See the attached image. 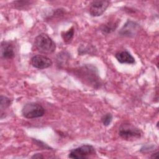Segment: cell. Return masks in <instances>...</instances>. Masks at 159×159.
<instances>
[{
	"label": "cell",
	"instance_id": "1",
	"mask_svg": "<svg viewBox=\"0 0 159 159\" xmlns=\"http://www.w3.org/2000/svg\"><path fill=\"white\" fill-rule=\"evenodd\" d=\"M34 45L39 52L44 54L52 53L56 48V45L53 40L44 33L40 34L35 37Z\"/></svg>",
	"mask_w": 159,
	"mask_h": 159
},
{
	"label": "cell",
	"instance_id": "2",
	"mask_svg": "<svg viewBox=\"0 0 159 159\" xmlns=\"http://www.w3.org/2000/svg\"><path fill=\"white\" fill-rule=\"evenodd\" d=\"M119 135L124 140L132 141L140 139L142 136V132L131 124L124 123L119 127Z\"/></svg>",
	"mask_w": 159,
	"mask_h": 159
},
{
	"label": "cell",
	"instance_id": "3",
	"mask_svg": "<svg viewBox=\"0 0 159 159\" xmlns=\"http://www.w3.org/2000/svg\"><path fill=\"white\" fill-rule=\"evenodd\" d=\"M45 114L44 108L36 102L25 104L22 109V116L27 119H35L42 117Z\"/></svg>",
	"mask_w": 159,
	"mask_h": 159
},
{
	"label": "cell",
	"instance_id": "4",
	"mask_svg": "<svg viewBox=\"0 0 159 159\" xmlns=\"http://www.w3.org/2000/svg\"><path fill=\"white\" fill-rule=\"evenodd\" d=\"M96 154L94 148L91 145H84L71 150L68 155L70 158H87Z\"/></svg>",
	"mask_w": 159,
	"mask_h": 159
},
{
	"label": "cell",
	"instance_id": "5",
	"mask_svg": "<svg viewBox=\"0 0 159 159\" xmlns=\"http://www.w3.org/2000/svg\"><path fill=\"white\" fill-rule=\"evenodd\" d=\"M110 1L106 0L94 1L89 6V13L93 17L101 16L109 6Z\"/></svg>",
	"mask_w": 159,
	"mask_h": 159
},
{
	"label": "cell",
	"instance_id": "6",
	"mask_svg": "<svg viewBox=\"0 0 159 159\" xmlns=\"http://www.w3.org/2000/svg\"><path fill=\"white\" fill-rule=\"evenodd\" d=\"M31 64L35 68L45 69L50 67L52 65V61L45 55H36L32 57Z\"/></svg>",
	"mask_w": 159,
	"mask_h": 159
},
{
	"label": "cell",
	"instance_id": "7",
	"mask_svg": "<svg viewBox=\"0 0 159 159\" xmlns=\"http://www.w3.org/2000/svg\"><path fill=\"white\" fill-rule=\"evenodd\" d=\"M139 29V24L131 20H128L119 33L122 36L131 37H134L137 34Z\"/></svg>",
	"mask_w": 159,
	"mask_h": 159
},
{
	"label": "cell",
	"instance_id": "8",
	"mask_svg": "<svg viewBox=\"0 0 159 159\" xmlns=\"http://www.w3.org/2000/svg\"><path fill=\"white\" fill-rule=\"evenodd\" d=\"M14 48L9 42L3 41L1 43V55L4 59H11L14 57Z\"/></svg>",
	"mask_w": 159,
	"mask_h": 159
},
{
	"label": "cell",
	"instance_id": "9",
	"mask_svg": "<svg viewBox=\"0 0 159 159\" xmlns=\"http://www.w3.org/2000/svg\"><path fill=\"white\" fill-rule=\"evenodd\" d=\"M115 57L120 63H127V64L135 63V58L127 50H124V51H122L117 53L115 55Z\"/></svg>",
	"mask_w": 159,
	"mask_h": 159
},
{
	"label": "cell",
	"instance_id": "10",
	"mask_svg": "<svg viewBox=\"0 0 159 159\" xmlns=\"http://www.w3.org/2000/svg\"><path fill=\"white\" fill-rule=\"evenodd\" d=\"M118 22H107L106 24H104L101 28V30L105 34H109L111 33L112 32H113L114 30H115V29L117 28Z\"/></svg>",
	"mask_w": 159,
	"mask_h": 159
},
{
	"label": "cell",
	"instance_id": "11",
	"mask_svg": "<svg viewBox=\"0 0 159 159\" xmlns=\"http://www.w3.org/2000/svg\"><path fill=\"white\" fill-rule=\"evenodd\" d=\"M73 35H74V29L72 27L68 31H66L64 33H62L61 34V37H62L63 40H64V42L68 43L73 39Z\"/></svg>",
	"mask_w": 159,
	"mask_h": 159
},
{
	"label": "cell",
	"instance_id": "12",
	"mask_svg": "<svg viewBox=\"0 0 159 159\" xmlns=\"http://www.w3.org/2000/svg\"><path fill=\"white\" fill-rule=\"evenodd\" d=\"M0 99H1V104H0L1 107H1V112H2L3 110H4L5 109H6L10 106V105L11 104V101L8 98H7L6 96H1Z\"/></svg>",
	"mask_w": 159,
	"mask_h": 159
},
{
	"label": "cell",
	"instance_id": "13",
	"mask_svg": "<svg viewBox=\"0 0 159 159\" xmlns=\"http://www.w3.org/2000/svg\"><path fill=\"white\" fill-rule=\"evenodd\" d=\"M13 4L16 8L19 9H25V7L30 5L31 4V2L27 1H14Z\"/></svg>",
	"mask_w": 159,
	"mask_h": 159
},
{
	"label": "cell",
	"instance_id": "14",
	"mask_svg": "<svg viewBox=\"0 0 159 159\" xmlns=\"http://www.w3.org/2000/svg\"><path fill=\"white\" fill-rule=\"evenodd\" d=\"M113 116L110 113H107L101 117V121L104 125L108 126L112 120Z\"/></svg>",
	"mask_w": 159,
	"mask_h": 159
},
{
	"label": "cell",
	"instance_id": "15",
	"mask_svg": "<svg viewBox=\"0 0 159 159\" xmlns=\"http://www.w3.org/2000/svg\"><path fill=\"white\" fill-rule=\"evenodd\" d=\"M155 148V146L154 145H145L143 146L141 148H140V152H143V153H146V152H150L151 151H153Z\"/></svg>",
	"mask_w": 159,
	"mask_h": 159
},
{
	"label": "cell",
	"instance_id": "16",
	"mask_svg": "<svg viewBox=\"0 0 159 159\" xmlns=\"http://www.w3.org/2000/svg\"><path fill=\"white\" fill-rule=\"evenodd\" d=\"M43 157L40 153H35L32 157V158H43Z\"/></svg>",
	"mask_w": 159,
	"mask_h": 159
},
{
	"label": "cell",
	"instance_id": "17",
	"mask_svg": "<svg viewBox=\"0 0 159 159\" xmlns=\"http://www.w3.org/2000/svg\"><path fill=\"white\" fill-rule=\"evenodd\" d=\"M157 157H158V152H155L154 153L152 154V155L151 156V158H157Z\"/></svg>",
	"mask_w": 159,
	"mask_h": 159
}]
</instances>
